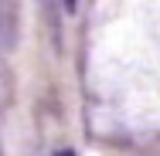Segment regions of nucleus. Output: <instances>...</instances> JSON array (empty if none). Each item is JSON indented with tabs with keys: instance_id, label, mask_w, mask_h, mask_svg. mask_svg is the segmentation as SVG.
Returning a JSON list of instances; mask_svg holds the SVG:
<instances>
[{
	"instance_id": "obj_1",
	"label": "nucleus",
	"mask_w": 160,
	"mask_h": 156,
	"mask_svg": "<svg viewBox=\"0 0 160 156\" xmlns=\"http://www.w3.org/2000/svg\"><path fill=\"white\" fill-rule=\"evenodd\" d=\"M21 37V0H0V48L14 51Z\"/></svg>"
},
{
	"instance_id": "obj_2",
	"label": "nucleus",
	"mask_w": 160,
	"mask_h": 156,
	"mask_svg": "<svg viewBox=\"0 0 160 156\" xmlns=\"http://www.w3.org/2000/svg\"><path fill=\"white\" fill-rule=\"evenodd\" d=\"M65 3V10H75V3H78V0H62Z\"/></svg>"
},
{
	"instance_id": "obj_3",
	"label": "nucleus",
	"mask_w": 160,
	"mask_h": 156,
	"mask_svg": "<svg viewBox=\"0 0 160 156\" xmlns=\"http://www.w3.org/2000/svg\"><path fill=\"white\" fill-rule=\"evenodd\" d=\"M51 156H75L72 149H58V153H51Z\"/></svg>"
}]
</instances>
